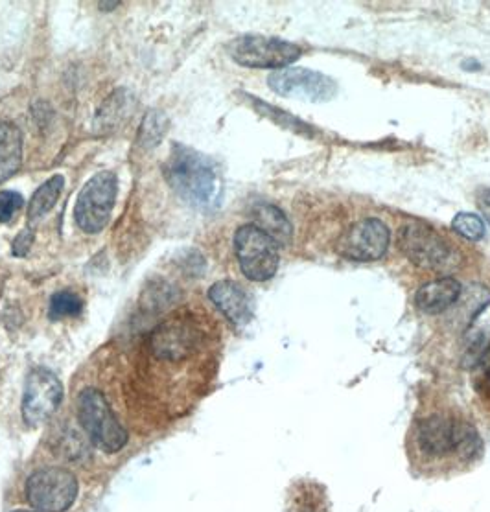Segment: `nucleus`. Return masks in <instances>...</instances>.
Listing matches in <instances>:
<instances>
[{
  "mask_svg": "<svg viewBox=\"0 0 490 512\" xmlns=\"http://www.w3.org/2000/svg\"><path fill=\"white\" fill-rule=\"evenodd\" d=\"M391 242L389 227L378 218L354 223L339 240V255L352 262H374L387 253Z\"/></svg>",
  "mask_w": 490,
  "mask_h": 512,
  "instance_id": "11",
  "label": "nucleus"
},
{
  "mask_svg": "<svg viewBox=\"0 0 490 512\" xmlns=\"http://www.w3.org/2000/svg\"><path fill=\"white\" fill-rule=\"evenodd\" d=\"M463 293V286L459 280L452 277L433 280L419 288L415 295V306L420 312L428 315H439L454 306Z\"/></svg>",
  "mask_w": 490,
  "mask_h": 512,
  "instance_id": "15",
  "label": "nucleus"
},
{
  "mask_svg": "<svg viewBox=\"0 0 490 512\" xmlns=\"http://www.w3.org/2000/svg\"><path fill=\"white\" fill-rule=\"evenodd\" d=\"M478 207L485 218V222L490 225V188H481L478 192Z\"/></svg>",
  "mask_w": 490,
  "mask_h": 512,
  "instance_id": "26",
  "label": "nucleus"
},
{
  "mask_svg": "<svg viewBox=\"0 0 490 512\" xmlns=\"http://www.w3.org/2000/svg\"><path fill=\"white\" fill-rule=\"evenodd\" d=\"M271 91L284 98H299L304 102H328L338 93V85L327 74L303 67L275 70L268 78Z\"/></svg>",
  "mask_w": 490,
  "mask_h": 512,
  "instance_id": "8",
  "label": "nucleus"
},
{
  "mask_svg": "<svg viewBox=\"0 0 490 512\" xmlns=\"http://www.w3.org/2000/svg\"><path fill=\"white\" fill-rule=\"evenodd\" d=\"M454 233L467 238L470 242H479L485 236V223L478 214L472 212H461L452 220Z\"/></svg>",
  "mask_w": 490,
  "mask_h": 512,
  "instance_id": "22",
  "label": "nucleus"
},
{
  "mask_svg": "<svg viewBox=\"0 0 490 512\" xmlns=\"http://www.w3.org/2000/svg\"><path fill=\"white\" fill-rule=\"evenodd\" d=\"M463 67H465L467 70L479 69V63L476 61V59H467V61L463 63Z\"/></svg>",
  "mask_w": 490,
  "mask_h": 512,
  "instance_id": "27",
  "label": "nucleus"
},
{
  "mask_svg": "<svg viewBox=\"0 0 490 512\" xmlns=\"http://www.w3.org/2000/svg\"><path fill=\"white\" fill-rule=\"evenodd\" d=\"M253 225H257L260 231L271 236L279 245H290L293 236V227L288 216L271 203H257L251 209Z\"/></svg>",
  "mask_w": 490,
  "mask_h": 512,
  "instance_id": "16",
  "label": "nucleus"
},
{
  "mask_svg": "<svg viewBox=\"0 0 490 512\" xmlns=\"http://www.w3.org/2000/svg\"><path fill=\"white\" fill-rule=\"evenodd\" d=\"M15 512H34V511H15Z\"/></svg>",
  "mask_w": 490,
  "mask_h": 512,
  "instance_id": "28",
  "label": "nucleus"
},
{
  "mask_svg": "<svg viewBox=\"0 0 490 512\" xmlns=\"http://www.w3.org/2000/svg\"><path fill=\"white\" fill-rule=\"evenodd\" d=\"M166 117L163 113H150L144 118V124L140 129V144L146 148H152L159 140L163 139L164 131H166Z\"/></svg>",
  "mask_w": 490,
  "mask_h": 512,
  "instance_id": "23",
  "label": "nucleus"
},
{
  "mask_svg": "<svg viewBox=\"0 0 490 512\" xmlns=\"http://www.w3.org/2000/svg\"><path fill=\"white\" fill-rule=\"evenodd\" d=\"M461 363L476 369L490 350V303L483 304L470 319L461 338Z\"/></svg>",
  "mask_w": 490,
  "mask_h": 512,
  "instance_id": "14",
  "label": "nucleus"
},
{
  "mask_svg": "<svg viewBox=\"0 0 490 512\" xmlns=\"http://www.w3.org/2000/svg\"><path fill=\"white\" fill-rule=\"evenodd\" d=\"M212 343L209 321L188 308L168 315L144 338L133 391L150 417L174 419L192 406L207 378Z\"/></svg>",
  "mask_w": 490,
  "mask_h": 512,
  "instance_id": "1",
  "label": "nucleus"
},
{
  "mask_svg": "<svg viewBox=\"0 0 490 512\" xmlns=\"http://www.w3.org/2000/svg\"><path fill=\"white\" fill-rule=\"evenodd\" d=\"M117 192V175L109 170L98 172L87 181L74 207V220L83 233L96 234L104 229L115 209Z\"/></svg>",
  "mask_w": 490,
  "mask_h": 512,
  "instance_id": "6",
  "label": "nucleus"
},
{
  "mask_svg": "<svg viewBox=\"0 0 490 512\" xmlns=\"http://www.w3.org/2000/svg\"><path fill=\"white\" fill-rule=\"evenodd\" d=\"M234 253L242 273L253 282L273 279L279 269V244L253 223L242 225L234 234Z\"/></svg>",
  "mask_w": 490,
  "mask_h": 512,
  "instance_id": "4",
  "label": "nucleus"
},
{
  "mask_svg": "<svg viewBox=\"0 0 490 512\" xmlns=\"http://www.w3.org/2000/svg\"><path fill=\"white\" fill-rule=\"evenodd\" d=\"M23 163V135L12 122H0V183L8 181Z\"/></svg>",
  "mask_w": 490,
  "mask_h": 512,
  "instance_id": "17",
  "label": "nucleus"
},
{
  "mask_svg": "<svg viewBox=\"0 0 490 512\" xmlns=\"http://www.w3.org/2000/svg\"><path fill=\"white\" fill-rule=\"evenodd\" d=\"M32 242H34V234H32V231L26 229L23 233H19V236L15 238V242H13V255H26V253L30 251V247H32Z\"/></svg>",
  "mask_w": 490,
  "mask_h": 512,
  "instance_id": "25",
  "label": "nucleus"
},
{
  "mask_svg": "<svg viewBox=\"0 0 490 512\" xmlns=\"http://www.w3.org/2000/svg\"><path fill=\"white\" fill-rule=\"evenodd\" d=\"M400 251L419 268H439L450 258V245L430 225L409 222L398 231Z\"/></svg>",
  "mask_w": 490,
  "mask_h": 512,
  "instance_id": "10",
  "label": "nucleus"
},
{
  "mask_svg": "<svg viewBox=\"0 0 490 512\" xmlns=\"http://www.w3.org/2000/svg\"><path fill=\"white\" fill-rule=\"evenodd\" d=\"M164 177L175 194L194 209L210 212L222 205L223 183L218 164L185 144L172 146L164 163Z\"/></svg>",
  "mask_w": 490,
  "mask_h": 512,
  "instance_id": "2",
  "label": "nucleus"
},
{
  "mask_svg": "<svg viewBox=\"0 0 490 512\" xmlns=\"http://www.w3.org/2000/svg\"><path fill=\"white\" fill-rule=\"evenodd\" d=\"M209 299L233 325L244 326L253 317V301L244 286L234 280H220L212 284Z\"/></svg>",
  "mask_w": 490,
  "mask_h": 512,
  "instance_id": "12",
  "label": "nucleus"
},
{
  "mask_svg": "<svg viewBox=\"0 0 490 512\" xmlns=\"http://www.w3.org/2000/svg\"><path fill=\"white\" fill-rule=\"evenodd\" d=\"M133 111V94L128 91H117L107 98L98 115L94 120V128L96 131H115L120 128L126 120H128L129 113Z\"/></svg>",
  "mask_w": 490,
  "mask_h": 512,
  "instance_id": "18",
  "label": "nucleus"
},
{
  "mask_svg": "<svg viewBox=\"0 0 490 512\" xmlns=\"http://www.w3.org/2000/svg\"><path fill=\"white\" fill-rule=\"evenodd\" d=\"M483 452V441L479 431L465 420H457L455 424V455L463 461H472Z\"/></svg>",
  "mask_w": 490,
  "mask_h": 512,
  "instance_id": "20",
  "label": "nucleus"
},
{
  "mask_svg": "<svg viewBox=\"0 0 490 512\" xmlns=\"http://www.w3.org/2000/svg\"><path fill=\"white\" fill-rule=\"evenodd\" d=\"M83 301L78 293L70 290H61L54 293L50 301V319L52 321H61L69 317H78L82 314Z\"/></svg>",
  "mask_w": 490,
  "mask_h": 512,
  "instance_id": "21",
  "label": "nucleus"
},
{
  "mask_svg": "<svg viewBox=\"0 0 490 512\" xmlns=\"http://www.w3.org/2000/svg\"><path fill=\"white\" fill-rule=\"evenodd\" d=\"M78 419L89 441L105 454H117L128 444V430L120 424L105 396L93 387L78 396Z\"/></svg>",
  "mask_w": 490,
  "mask_h": 512,
  "instance_id": "3",
  "label": "nucleus"
},
{
  "mask_svg": "<svg viewBox=\"0 0 490 512\" xmlns=\"http://www.w3.org/2000/svg\"><path fill=\"white\" fill-rule=\"evenodd\" d=\"M227 50L238 65L249 69H286L303 54L295 43L264 35L236 37Z\"/></svg>",
  "mask_w": 490,
  "mask_h": 512,
  "instance_id": "5",
  "label": "nucleus"
},
{
  "mask_svg": "<svg viewBox=\"0 0 490 512\" xmlns=\"http://www.w3.org/2000/svg\"><path fill=\"white\" fill-rule=\"evenodd\" d=\"M24 199L21 194L4 190L0 192V223H8L13 218V214L23 207Z\"/></svg>",
  "mask_w": 490,
  "mask_h": 512,
  "instance_id": "24",
  "label": "nucleus"
},
{
  "mask_svg": "<svg viewBox=\"0 0 490 512\" xmlns=\"http://www.w3.org/2000/svg\"><path fill=\"white\" fill-rule=\"evenodd\" d=\"M455 424L457 420L444 415H432L420 420L417 443L422 454L430 457L455 454Z\"/></svg>",
  "mask_w": 490,
  "mask_h": 512,
  "instance_id": "13",
  "label": "nucleus"
},
{
  "mask_svg": "<svg viewBox=\"0 0 490 512\" xmlns=\"http://www.w3.org/2000/svg\"><path fill=\"white\" fill-rule=\"evenodd\" d=\"M78 496V481L67 468L48 466L26 483V498L37 512H65Z\"/></svg>",
  "mask_w": 490,
  "mask_h": 512,
  "instance_id": "7",
  "label": "nucleus"
},
{
  "mask_svg": "<svg viewBox=\"0 0 490 512\" xmlns=\"http://www.w3.org/2000/svg\"><path fill=\"white\" fill-rule=\"evenodd\" d=\"M63 183H65V179L61 175H54L35 190L34 196L28 203V220L30 222L41 220L43 216H47L48 212L56 207L59 196H61V190H63Z\"/></svg>",
  "mask_w": 490,
  "mask_h": 512,
  "instance_id": "19",
  "label": "nucleus"
},
{
  "mask_svg": "<svg viewBox=\"0 0 490 512\" xmlns=\"http://www.w3.org/2000/svg\"><path fill=\"white\" fill-rule=\"evenodd\" d=\"M63 398V385L58 376L37 367L26 378L23 396V419L28 426L45 424L56 411Z\"/></svg>",
  "mask_w": 490,
  "mask_h": 512,
  "instance_id": "9",
  "label": "nucleus"
}]
</instances>
